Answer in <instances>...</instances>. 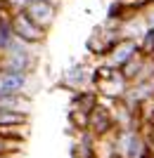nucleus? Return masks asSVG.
Segmentation results:
<instances>
[{
  "label": "nucleus",
  "instance_id": "12",
  "mask_svg": "<svg viewBox=\"0 0 154 158\" xmlns=\"http://www.w3.org/2000/svg\"><path fill=\"white\" fill-rule=\"evenodd\" d=\"M140 50L145 57H154V24L145 28V33L140 38Z\"/></svg>",
  "mask_w": 154,
  "mask_h": 158
},
{
  "label": "nucleus",
  "instance_id": "10",
  "mask_svg": "<svg viewBox=\"0 0 154 158\" xmlns=\"http://www.w3.org/2000/svg\"><path fill=\"white\" fill-rule=\"evenodd\" d=\"M102 99L100 94L95 92L93 87H88V90H81V92H71V102H69V111L74 113H83V116H90L93 109L100 104Z\"/></svg>",
  "mask_w": 154,
  "mask_h": 158
},
{
  "label": "nucleus",
  "instance_id": "13",
  "mask_svg": "<svg viewBox=\"0 0 154 158\" xmlns=\"http://www.w3.org/2000/svg\"><path fill=\"white\" fill-rule=\"evenodd\" d=\"M2 2H5V5H7V7H10V10L14 12V10H24L29 0H2Z\"/></svg>",
  "mask_w": 154,
  "mask_h": 158
},
{
  "label": "nucleus",
  "instance_id": "8",
  "mask_svg": "<svg viewBox=\"0 0 154 158\" xmlns=\"http://www.w3.org/2000/svg\"><path fill=\"white\" fill-rule=\"evenodd\" d=\"M140 40H133V38H121L119 43H116L112 50H109V54L102 59V64H107L109 69H116V71H121L123 66L128 64L130 59H135L138 54H140Z\"/></svg>",
  "mask_w": 154,
  "mask_h": 158
},
{
  "label": "nucleus",
  "instance_id": "4",
  "mask_svg": "<svg viewBox=\"0 0 154 158\" xmlns=\"http://www.w3.org/2000/svg\"><path fill=\"white\" fill-rule=\"evenodd\" d=\"M10 21H12V31H14V38H17V40H24V43L36 45V47L45 45L47 31L43 26H38L24 10H14L12 17H10Z\"/></svg>",
  "mask_w": 154,
  "mask_h": 158
},
{
  "label": "nucleus",
  "instance_id": "1",
  "mask_svg": "<svg viewBox=\"0 0 154 158\" xmlns=\"http://www.w3.org/2000/svg\"><path fill=\"white\" fill-rule=\"evenodd\" d=\"M112 158H154L145 127H121L112 135Z\"/></svg>",
  "mask_w": 154,
  "mask_h": 158
},
{
  "label": "nucleus",
  "instance_id": "3",
  "mask_svg": "<svg viewBox=\"0 0 154 158\" xmlns=\"http://www.w3.org/2000/svg\"><path fill=\"white\" fill-rule=\"evenodd\" d=\"M40 47L29 45L24 40H12V45L0 54V71H12V73H29L33 76V71L40 64Z\"/></svg>",
  "mask_w": 154,
  "mask_h": 158
},
{
  "label": "nucleus",
  "instance_id": "15",
  "mask_svg": "<svg viewBox=\"0 0 154 158\" xmlns=\"http://www.w3.org/2000/svg\"><path fill=\"white\" fill-rule=\"evenodd\" d=\"M126 2H128V0H126Z\"/></svg>",
  "mask_w": 154,
  "mask_h": 158
},
{
  "label": "nucleus",
  "instance_id": "7",
  "mask_svg": "<svg viewBox=\"0 0 154 158\" xmlns=\"http://www.w3.org/2000/svg\"><path fill=\"white\" fill-rule=\"evenodd\" d=\"M24 12H26L38 26L50 31V28L55 26L57 17H59V2H57V0H29L26 7H24Z\"/></svg>",
  "mask_w": 154,
  "mask_h": 158
},
{
  "label": "nucleus",
  "instance_id": "9",
  "mask_svg": "<svg viewBox=\"0 0 154 158\" xmlns=\"http://www.w3.org/2000/svg\"><path fill=\"white\" fill-rule=\"evenodd\" d=\"M33 76L29 73H12V71H0V97L7 94H29Z\"/></svg>",
  "mask_w": 154,
  "mask_h": 158
},
{
  "label": "nucleus",
  "instance_id": "11",
  "mask_svg": "<svg viewBox=\"0 0 154 158\" xmlns=\"http://www.w3.org/2000/svg\"><path fill=\"white\" fill-rule=\"evenodd\" d=\"M10 17H12V10L2 7V10H0V54L5 52L7 47L12 45V40H14V31H12Z\"/></svg>",
  "mask_w": 154,
  "mask_h": 158
},
{
  "label": "nucleus",
  "instance_id": "6",
  "mask_svg": "<svg viewBox=\"0 0 154 158\" xmlns=\"http://www.w3.org/2000/svg\"><path fill=\"white\" fill-rule=\"evenodd\" d=\"M93 66L88 61H74L71 66H67L59 76V87L69 90V92H81V90H88L90 87V80H93Z\"/></svg>",
  "mask_w": 154,
  "mask_h": 158
},
{
  "label": "nucleus",
  "instance_id": "2",
  "mask_svg": "<svg viewBox=\"0 0 154 158\" xmlns=\"http://www.w3.org/2000/svg\"><path fill=\"white\" fill-rule=\"evenodd\" d=\"M128 83L126 76L116 69H109L107 64H95L93 66V80H90V87H93L95 92L100 94L102 102H109V104H114V102H121V99L126 97L128 92Z\"/></svg>",
  "mask_w": 154,
  "mask_h": 158
},
{
  "label": "nucleus",
  "instance_id": "5",
  "mask_svg": "<svg viewBox=\"0 0 154 158\" xmlns=\"http://www.w3.org/2000/svg\"><path fill=\"white\" fill-rule=\"evenodd\" d=\"M119 130L114 118V109L109 102H100V104L93 109V113L88 116V132L93 135L95 139H112V135Z\"/></svg>",
  "mask_w": 154,
  "mask_h": 158
},
{
  "label": "nucleus",
  "instance_id": "14",
  "mask_svg": "<svg viewBox=\"0 0 154 158\" xmlns=\"http://www.w3.org/2000/svg\"><path fill=\"white\" fill-rule=\"evenodd\" d=\"M57 2H59V0H57Z\"/></svg>",
  "mask_w": 154,
  "mask_h": 158
}]
</instances>
